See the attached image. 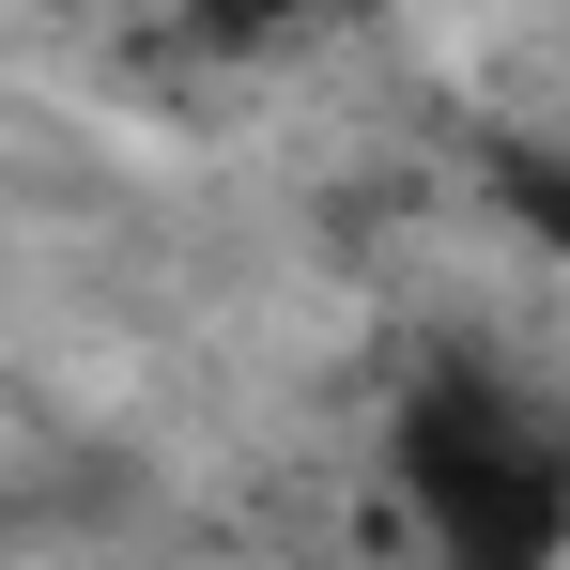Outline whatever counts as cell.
<instances>
[{
    "label": "cell",
    "mask_w": 570,
    "mask_h": 570,
    "mask_svg": "<svg viewBox=\"0 0 570 570\" xmlns=\"http://www.w3.org/2000/svg\"><path fill=\"white\" fill-rule=\"evenodd\" d=\"M385 478H401V524L448 570H556L570 556V448H556V416L524 385H493L478 355L401 385Z\"/></svg>",
    "instance_id": "cell-1"
},
{
    "label": "cell",
    "mask_w": 570,
    "mask_h": 570,
    "mask_svg": "<svg viewBox=\"0 0 570 570\" xmlns=\"http://www.w3.org/2000/svg\"><path fill=\"white\" fill-rule=\"evenodd\" d=\"M355 0H186V31L216 62H263V47H308V31H340Z\"/></svg>",
    "instance_id": "cell-2"
},
{
    "label": "cell",
    "mask_w": 570,
    "mask_h": 570,
    "mask_svg": "<svg viewBox=\"0 0 570 570\" xmlns=\"http://www.w3.org/2000/svg\"><path fill=\"white\" fill-rule=\"evenodd\" d=\"M509 186L540 200V232H556V247H570V186H556V170H509Z\"/></svg>",
    "instance_id": "cell-3"
}]
</instances>
